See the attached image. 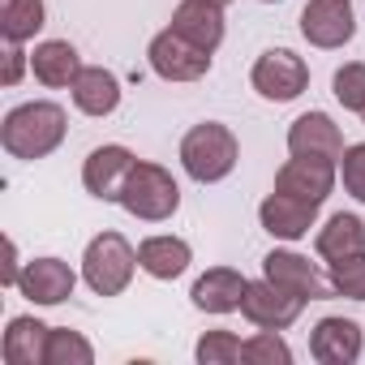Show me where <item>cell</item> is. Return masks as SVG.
Returning <instances> with one entry per match:
<instances>
[{
	"mask_svg": "<svg viewBox=\"0 0 365 365\" xmlns=\"http://www.w3.org/2000/svg\"><path fill=\"white\" fill-rule=\"evenodd\" d=\"M69 133V116L61 103L48 99H31L18 103L5 120H0V146H5L14 159H48Z\"/></svg>",
	"mask_w": 365,
	"mask_h": 365,
	"instance_id": "obj_1",
	"label": "cell"
},
{
	"mask_svg": "<svg viewBox=\"0 0 365 365\" xmlns=\"http://www.w3.org/2000/svg\"><path fill=\"white\" fill-rule=\"evenodd\" d=\"M241 159V142L228 125L220 120H202L180 138V168H185L198 185H215L224 180Z\"/></svg>",
	"mask_w": 365,
	"mask_h": 365,
	"instance_id": "obj_2",
	"label": "cell"
},
{
	"mask_svg": "<svg viewBox=\"0 0 365 365\" xmlns=\"http://www.w3.org/2000/svg\"><path fill=\"white\" fill-rule=\"evenodd\" d=\"M120 207L133 215V220H146V224H163L176 215L180 207V185L172 180V172L163 163H150V159H138L125 190H120Z\"/></svg>",
	"mask_w": 365,
	"mask_h": 365,
	"instance_id": "obj_3",
	"label": "cell"
},
{
	"mask_svg": "<svg viewBox=\"0 0 365 365\" xmlns=\"http://www.w3.org/2000/svg\"><path fill=\"white\" fill-rule=\"evenodd\" d=\"M138 250L120 232H99L82 254V279L95 297H120L133 279Z\"/></svg>",
	"mask_w": 365,
	"mask_h": 365,
	"instance_id": "obj_4",
	"label": "cell"
},
{
	"mask_svg": "<svg viewBox=\"0 0 365 365\" xmlns=\"http://www.w3.org/2000/svg\"><path fill=\"white\" fill-rule=\"evenodd\" d=\"M250 82H254V91H258L262 99H271V103H292V99L305 95V86H309V65H305L297 52H288V48H271V52H262V56L254 61Z\"/></svg>",
	"mask_w": 365,
	"mask_h": 365,
	"instance_id": "obj_5",
	"label": "cell"
},
{
	"mask_svg": "<svg viewBox=\"0 0 365 365\" xmlns=\"http://www.w3.org/2000/svg\"><path fill=\"white\" fill-rule=\"evenodd\" d=\"M146 61H150V69H155L163 82H198V78L211 73V52H202V48L190 43L185 35H176L172 26L150 39Z\"/></svg>",
	"mask_w": 365,
	"mask_h": 365,
	"instance_id": "obj_6",
	"label": "cell"
},
{
	"mask_svg": "<svg viewBox=\"0 0 365 365\" xmlns=\"http://www.w3.org/2000/svg\"><path fill=\"white\" fill-rule=\"evenodd\" d=\"M309 301L305 297H297V292H288V288H279L275 279H250V288H245V301H241V314L258 327V331H288L297 318H301V309H305Z\"/></svg>",
	"mask_w": 365,
	"mask_h": 365,
	"instance_id": "obj_7",
	"label": "cell"
},
{
	"mask_svg": "<svg viewBox=\"0 0 365 365\" xmlns=\"http://www.w3.org/2000/svg\"><path fill=\"white\" fill-rule=\"evenodd\" d=\"M133 150L129 146H95L91 155H86V163H82V185H86V194L91 198H99V202H120V190H125V180H129V172H133Z\"/></svg>",
	"mask_w": 365,
	"mask_h": 365,
	"instance_id": "obj_8",
	"label": "cell"
},
{
	"mask_svg": "<svg viewBox=\"0 0 365 365\" xmlns=\"http://www.w3.org/2000/svg\"><path fill=\"white\" fill-rule=\"evenodd\" d=\"M301 35L331 52V48H344L352 35H356V14H352V0H309L301 9Z\"/></svg>",
	"mask_w": 365,
	"mask_h": 365,
	"instance_id": "obj_9",
	"label": "cell"
},
{
	"mask_svg": "<svg viewBox=\"0 0 365 365\" xmlns=\"http://www.w3.org/2000/svg\"><path fill=\"white\" fill-rule=\"evenodd\" d=\"M275 190L292 194L301 202H327L335 190V163L331 159H309V155H292L279 172H275Z\"/></svg>",
	"mask_w": 365,
	"mask_h": 365,
	"instance_id": "obj_10",
	"label": "cell"
},
{
	"mask_svg": "<svg viewBox=\"0 0 365 365\" xmlns=\"http://www.w3.org/2000/svg\"><path fill=\"white\" fill-rule=\"evenodd\" d=\"M262 275L275 279L279 288L305 297V301H327V297L335 292L331 279H322V275L314 271V262L301 258V254H292V250H271V254L262 258Z\"/></svg>",
	"mask_w": 365,
	"mask_h": 365,
	"instance_id": "obj_11",
	"label": "cell"
},
{
	"mask_svg": "<svg viewBox=\"0 0 365 365\" xmlns=\"http://www.w3.org/2000/svg\"><path fill=\"white\" fill-rule=\"evenodd\" d=\"M73 284H78V275L69 271V262H61V258H35V262L22 267L18 292L31 305H61V301L73 297Z\"/></svg>",
	"mask_w": 365,
	"mask_h": 365,
	"instance_id": "obj_12",
	"label": "cell"
},
{
	"mask_svg": "<svg viewBox=\"0 0 365 365\" xmlns=\"http://www.w3.org/2000/svg\"><path fill=\"white\" fill-rule=\"evenodd\" d=\"M288 150L292 155H309V159H339L344 155V133L327 112H305L292 120L288 129Z\"/></svg>",
	"mask_w": 365,
	"mask_h": 365,
	"instance_id": "obj_13",
	"label": "cell"
},
{
	"mask_svg": "<svg viewBox=\"0 0 365 365\" xmlns=\"http://www.w3.org/2000/svg\"><path fill=\"white\" fill-rule=\"evenodd\" d=\"M258 220H262V228H267L271 237H279V241H301V237H309V228H314V220H318V202H301V198L275 190L271 198H262Z\"/></svg>",
	"mask_w": 365,
	"mask_h": 365,
	"instance_id": "obj_14",
	"label": "cell"
},
{
	"mask_svg": "<svg viewBox=\"0 0 365 365\" xmlns=\"http://www.w3.org/2000/svg\"><path fill=\"white\" fill-rule=\"evenodd\" d=\"M365 348V335L352 318H322L309 331V352L322 365H352Z\"/></svg>",
	"mask_w": 365,
	"mask_h": 365,
	"instance_id": "obj_15",
	"label": "cell"
},
{
	"mask_svg": "<svg viewBox=\"0 0 365 365\" xmlns=\"http://www.w3.org/2000/svg\"><path fill=\"white\" fill-rule=\"evenodd\" d=\"M172 31L185 35L190 43H198L202 52H215L224 43V5L211 0H180L172 14Z\"/></svg>",
	"mask_w": 365,
	"mask_h": 365,
	"instance_id": "obj_16",
	"label": "cell"
},
{
	"mask_svg": "<svg viewBox=\"0 0 365 365\" xmlns=\"http://www.w3.org/2000/svg\"><path fill=\"white\" fill-rule=\"evenodd\" d=\"M245 288H250V279L241 275V271H232V267H211L207 275H198V284H194V305L202 309V314H232V309H241V301H245Z\"/></svg>",
	"mask_w": 365,
	"mask_h": 365,
	"instance_id": "obj_17",
	"label": "cell"
},
{
	"mask_svg": "<svg viewBox=\"0 0 365 365\" xmlns=\"http://www.w3.org/2000/svg\"><path fill=\"white\" fill-rule=\"evenodd\" d=\"M48 335H52L48 322L18 314V318H9V331L0 339V356H5V365H43L48 361Z\"/></svg>",
	"mask_w": 365,
	"mask_h": 365,
	"instance_id": "obj_18",
	"label": "cell"
},
{
	"mask_svg": "<svg viewBox=\"0 0 365 365\" xmlns=\"http://www.w3.org/2000/svg\"><path fill=\"white\" fill-rule=\"evenodd\" d=\"M190 262H194V250L180 237H146L138 245V267L150 279H176V275L190 271Z\"/></svg>",
	"mask_w": 365,
	"mask_h": 365,
	"instance_id": "obj_19",
	"label": "cell"
},
{
	"mask_svg": "<svg viewBox=\"0 0 365 365\" xmlns=\"http://www.w3.org/2000/svg\"><path fill=\"white\" fill-rule=\"evenodd\" d=\"M31 69H35V78L43 86H73L86 65H82V56H78V48L69 39H43L31 52Z\"/></svg>",
	"mask_w": 365,
	"mask_h": 365,
	"instance_id": "obj_20",
	"label": "cell"
},
{
	"mask_svg": "<svg viewBox=\"0 0 365 365\" xmlns=\"http://www.w3.org/2000/svg\"><path fill=\"white\" fill-rule=\"evenodd\" d=\"M69 91H73L78 112H86V116H112L120 108V82L103 65H86Z\"/></svg>",
	"mask_w": 365,
	"mask_h": 365,
	"instance_id": "obj_21",
	"label": "cell"
},
{
	"mask_svg": "<svg viewBox=\"0 0 365 365\" xmlns=\"http://www.w3.org/2000/svg\"><path fill=\"white\" fill-rule=\"evenodd\" d=\"M314 250L327 258V262H339V258H352V254H365V224L356 215H331L322 228H318V241Z\"/></svg>",
	"mask_w": 365,
	"mask_h": 365,
	"instance_id": "obj_22",
	"label": "cell"
},
{
	"mask_svg": "<svg viewBox=\"0 0 365 365\" xmlns=\"http://www.w3.org/2000/svg\"><path fill=\"white\" fill-rule=\"evenodd\" d=\"M48 22V9L43 0H5V9H0V35L5 43H26L43 31Z\"/></svg>",
	"mask_w": 365,
	"mask_h": 365,
	"instance_id": "obj_23",
	"label": "cell"
},
{
	"mask_svg": "<svg viewBox=\"0 0 365 365\" xmlns=\"http://www.w3.org/2000/svg\"><path fill=\"white\" fill-rule=\"evenodd\" d=\"M95 361V348L86 335L69 331V327H52L48 335V361L43 365H91Z\"/></svg>",
	"mask_w": 365,
	"mask_h": 365,
	"instance_id": "obj_24",
	"label": "cell"
},
{
	"mask_svg": "<svg viewBox=\"0 0 365 365\" xmlns=\"http://www.w3.org/2000/svg\"><path fill=\"white\" fill-rule=\"evenodd\" d=\"M241 361L245 365H288L292 361V348L279 339V331H258L254 339L241 344Z\"/></svg>",
	"mask_w": 365,
	"mask_h": 365,
	"instance_id": "obj_25",
	"label": "cell"
},
{
	"mask_svg": "<svg viewBox=\"0 0 365 365\" xmlns=\"http://www.w3.org/2000/svg\"><path fill=\"white\" fill-rule=\"evenodd\" d=\"M331 86H335V99H339L348 112H365V65H361V61L339 65L335 78H331Z\"/></svg>",
	"mask_w": 365,
	"mask_h": 365,
	"instance_id": "obj_26",
	"label": "cell"
},
{
	"mask_svg": "<svg viewBox=\"0 0 365 365\" xmlns=\"http://www.w3.org/2000/svg\"><path fill=\"white\" fill-rule=\"evenodd\" d=\"M194 356L202 365H237L241 361V339L232 331H207L194 348Z\"/></svg>",
	"mask_w": 365,
	"mask_h": 365,
	"instance_id": "obj_27",
	"label": "cell"
},
{
	"mask_svg": "<svg viewBox=\"0 0 365 365\" xmlns=\"http://www.w3.org/2000/svg\"><path fill=\"white\" fill-rule=\"evenodd\" d=\"M331 288L348 301H365V254L331 262Z\"/></svg>",
	"mask_w": 365,
	"mask_h": 365,
	"instance_id": "obj_28",
	"label": "cell"
},
{
	"mask_svg": "<svg viewBox=\"0 0 365 365\" xmlns=\"http://www.w3.org/2000/svg\"><path fill=\"white\" fill-rule=\"evenodd\" d=\"M339 176H344V190H348L356 202H365V142L344 146V155H339Z\"/></svg>",
	"mask_w": 365,
	"mask_h": 365,
	"instance_id": "obj_29",
	"label": "cell"
},
{
	"mask_svg": "<svg viewBox=\"0 0 365 365\" xmlns=\"http://www.w3.org/2000/svg\"><path fill=\"white\" fill-rule=\"evenodd\" d=\"M26 65H31V56L22 52V43H9V52H5V73H0V82H5V86H18Z\"/></svg>",
	"mask_w": 365,
	"mask_h": 365,
	"instance_id": "obj_30",
	"label": "cell"
},
{
	"mask_svg": "<svg viewBox=\"0 0 365 365\" xmlns=\"http://www.w3.org/2000/svg\"><path fill=\"white\" fill-rule=\"evenodd\" d=\"M18 279H22V262H18V245H14V237L5 241V262H0V284L5 288H18Z\"/></svg>",
	"mask_w": 365,
	"mask_h": 365,
	"instance_id": "obj_31",
	"label": "cell"
},
{
	"mask_svg": "<svg viewBox=\"0 0 365 365\" xmlns=\"http://www.w3.org/2000/svg\"><path fill=\"white\" fill-rule=\"evenodd\" d=\"M211 5H228V0H211Z\"/></svg>",
	"mask_w": 365,
	"mask_h": 365,
	"instance_id": "obj_32",
	"label": "cell"
},
{
	"mask_svg": "<svg viewBox=\"0 0 365 365\" xmlns=\"http://www.w3.org/2000/svg\"><path fill=\"white\" fill-rule=\"evenodd\" d=\"M262 5H275V0H262Z\"/></svg>",
	"mask_w": 365,
	"mask_h": 365,
	"instance_id": "obj_33",
	"label": "cell"
},
{
	"mask_svg": "<svg viewBox=\"0 0 365 365\" xmlns=\"http://www.w3.org/2000/svg\"><path fill=\"white\" fill-rule=\"evenodd\" d=\"M361 116H365V112H361Z\"/></svg>",
	"mask_w": 365,
	"mask_h": 365,
	"instance_id": "obj_34",
	"label": "cell"
}]
</instances>
